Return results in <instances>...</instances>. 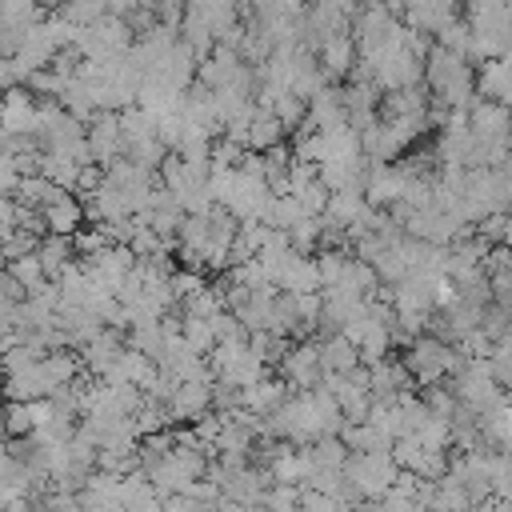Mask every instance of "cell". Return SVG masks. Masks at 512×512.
Listing matches in <instances>:
<instances>
[{
	"label": "cell",
	"mask_w": 512,
	"mask_h": 512,
	"mask_svg": "<svg viewBox=\"0 0 512 512\" xmlns=\"http://www.w3.org/2000/svg\"><path fill=\"white\" fill-rule=\"evenodd\" d=\"M88 148H92V160L100 168H112L116 160H124V124H120V112H100L88 124Z\"/></svg>",
	"instance_id": "cell-1"
},
{
	"label": "cell",
	"mask_w": 512,
	"mask_h": 512,
	"mask_svg": "<svg viewBox=\"0 0 512 512\" xmlns=\"http://www.w3.org/2000/svg\"><path fill=\"white\" fill-rule=\"evenodd\" d=\"M40 216H44V224H48V236H76V232L88 224L84 200H80L76 192H60Z\"/></svg>",
	"instance_id": "cell-2"
},
{
	"label": "cell",
	"mask_w": 512,
	"mask_h": 512,
	"mask_svg": "<svg viewBox=\"0 0 512 512\" xmlns=\"http://www.w3.org/2000/svg\"><path fill=\"white\" fill-rule=\"evenodd\" d=\"M316 60H320V68H324V76H344V72H352V64L360 60V48H356V36L352 32H344V36H332L320 52H316Z\"/></svg>",
	"instance_id": "cell-3"
},
{
	"label": "cell",
	"mask_w": 512,
	"mask_h": 512,
	"mask_svg": "<svg viewBox=\"0 0 512 512\" xmlns=\"http://www.w3.org/2000/svg\"><path fill=\"white\" fill-rule=\"evenodd\" d=\"M320 356H324V372H356L360 368V348L348 340V336H324L320 340Z\"/></svg>",
	"instance_id": "cell-4"
}]
</instances>
